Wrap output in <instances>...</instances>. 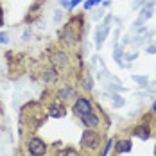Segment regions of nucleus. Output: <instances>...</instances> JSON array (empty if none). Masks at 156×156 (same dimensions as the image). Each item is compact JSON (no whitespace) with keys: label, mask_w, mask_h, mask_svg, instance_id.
Masks as SVG:
<instances>
[{"label":"nucleus","mask_w":156,"mask_h":156,"mask_svg":"<svg viewBox=\"0 0 156 156\" xmlns=\"http://www.w3.org/2000/svg\"><path fill=\"white\" fill-rule=\"evenodd\" d=\"M83 5H84V9H92V7L95 5V0H86Z\"/></svg>","instance_id":"obj_22"},{"label":"nucleus","mask_w":156,"mask_h":156,"mask_svg":"<svg viewBox=\"0 0 156 156\" xmlns=\"http://www.w3.org/2000/svg\"><path fill=\"white\" fill-rule=\"evenodd\" d=\"M31 36H32V32L29 31V29H25L23 34H22V40H23V41H25V40H31Z\"/></svg>","instance_id":"obj_20"},{"label":"nucleus","mask_w":156,"mask_h":156,"mask_svg":"<svg viewBox=\"0 0 156 156\" xmlns=\"http://www.w3.org/2000/svg\"><path fill=\"white\" fill-rule=\"evenodd\" d=\"M108 88L111 90V92H124L122 86H115V84H108Z\"/></svg>","instance_id":"obj_21"},{"label":"nucleus","mask_w":156,"mask_h":156,"mask_svg":"<svg viewBox=\"0 0 156 156\" xmlns=\"http://www.w3.org/2000/svg\"><path fill=\"white\" fill-rule=\"evenodd\" d=\"M61 40H63V43H65V45L74 47V45L79 41V36L76 34V29H74L72 25H66V27H65V31H63V34H61Z\"/></svg>","instance_id":"obj_5"},{"label":"nucleus","mask_w":156,"mask_h":156,"mask_svg":"<svg viewBox=\"0 0 156 156\" xmlns=\"http://www.w3.org/2000/svg\"><path fill=\"white\" fill-rule=\"evenodd\" d=\"M92 109H94L92 99H88V97H76V102H74V106H72V111H74L77 117L88 113V111H92Z\"/></svg>","instance_id":"obj_3"},{"label":"nucleus","mask_w":156,"mask_h":156,"mask_svg":"<svg viewBox=\"0 0 156 156\" xmlns=\"http://www.w3.org/2000/svg\"><path fill=\"white\" fill-rule=\"evenodd\" d=\"M131 149H133L131 138H120V140L115 142V153L117 154H127V153H131Z\"/></svg>","instance_id":"obj_8"},{"label":"nucleus","mask_w":156,"mask_h":156,"mask_svg":"<svg viewBox=\"0 0 156 156\" xmlns=\"http://www.w3.org/2000/svg\"><path fill=\"white\" fill-rule=\"evenodd\" d=\"M131 79H133L135 83H138L142 88H147V86H149V77H147V76H133Z\"/></svg>","instance_id":"obj_15"},{"label":"nucleus","mask_w":156,"mask_h":156,"mask_svg":"<svg viewBox=\"0 0 156 156\" xmlns=\"http://www.w3.org/2000/svg\"><path fill=\"white\" fill-rule=\"evenodd\" d=\"M4 25V9L0 7V27Z\"/></svg>","instance_id":"obj_27"},{"label":"nucleus","mask_w":156,"mask_h":156,"mask_svg":"<svg viewBox=\"0 0 156 156\" xmlns=\"http://www.w3.org/2000/svg\"><path fill=\"white\" fill-rule=\"evenodd\" d=\"M109 34V25H101V27H97V31H95V43H97V47L101 48L102 47V43H104V40L108 38Z\"/></svg>","instance_id":"obj_12"},{"label":"nucleus","mask_w":156,"mask_h":156,"mask_svg":"<svg viewBox=\"0 0 156 156\" xmlns=\"http://www.w3.org/2000/svg\"><path fill=\"white\" fill-rule=\"evenodd\" d=\"M109 97H111V102H113V106L115 108H122L126 104V101L120 97V95H117V94H109Z\"/></svg>","instance_id":"obj_14"},{"label":"nucleus","mask_w":156,"mask_h":156,"mask_svg":"<svg viewBox=\"0 0 156 156\" xmlns=\"http://www.w3.org/2000/svg\"><path fill=\"white\" fill-rule=\"evenodd\" d=\"M145 52L147 54H156V45H149V47L145 48Z\"/></svg>","instance_id":"obj_25"},{"label":"nucleus","mask_w":156,"mask_h":156,"mask_svg":"<svg viewBox=\"0 0 156 156\" xmlns=\"http://www.w3.org/2000/svg\"><path fill=\"white\" fill-rule=\"evenodd\" d=\"M41 77H43V81H47V83H54V81L59 79V72H58L56 66H50V68H45L41 72Z\"/></svg>","instance_id":"obj_13"},{"label":"nucleus","mask_w":156,"mask_h":156,"mask_svg":"<svg viewBox=\"0 0 156 156\" xmlns=\"http://www.w3.org/2000/svg\"><path fill=\"white\" fill-rule=\"evenodd\" d=\"M58 97H59L61 101H72V99L77 97V94H76V88H74V86L66 84V86H63V88L58 90Z\"/></svg>","instance_id":"obj_10"},{"label":"nucleus","mask_w":156,"mask_h":156,"mask_svg":"<svg viewBox=\"0 0 156 156\" xmlns=\"http://www.w3.org/2000/svg\"><path fill=\"white\" fill-rule=\"evenodd\" d=\"M153 111H154V115H156V101L153 102Z\"/></svg>","instance_id":"obj_28"},{"label":"nucleus","mask_w":156,"mask_h":156,"mask_svg":"<svg viewBox=\"0 0 156 156\" xmlns=\"http://www.w3.org/2000/svg\"><path fill=\"white\" fill-rule=\"evenodd\" d=\"M111 144H113V140H108L106 144H104V147H102V153H101V156H108V151L111 149Z\"/></svg>","instance_id":"obj_19"},{"label":"nucleus","mask_w":156,"mask_h":156,"mask_svg":"<svg viewBox=\"0 0 156 156\" xmlns=\"http://www.w3.org/2000/svg\"><path fill=\"white\" fill-rule=\"evenodd\" d=\"M48 115H50L52 119H63V117L66 115V108L63 106L61 102H54V104L48 106Z\"/></svg>","instance_id":"obj_11"},{"label":"nucleus","mask_w":156,"mask_h":156,"mask_svg":"<svg viewBox=\"0 0 156 156\" xmlns=\"http://www.w3.org/2000/svg\"><path fill=\"white\" fill-rule=\"evenodd\" d=\"M83 88H84L86 92H90V90L94 88V79L90 77V76H86V77H84V81H83Z\"/></svg>","instance_id":"obj_16"},{"label":"nucleus","mask_w":156,"mask_h":156,"mask_svg":"<svg viewBox=\"0 0 156 156\" xmlns=\"http://www.w3.org/2000/svg\"><path fill=\"white\" fill-rule=\"evenodd\" d=\"M59 2V5L65 7V9H70V0H58Z\"/></svg>","instance_id":"obj_23"},{"label":"nucleus","mask_w":156,"mask_h":156,"mask_svg":"<svg viewBox=\"0 0 156 156\" xmlns=\"http://www.w3.org/2000/svg\"><path fill=\"white\" fill-rule=\"evenodd\" d=\"M101 144H102V138L94 129H86L83 133V136H81V145L84 149H88V151H97L101 147Z\"/></svg>","instance_id":"obj_1"},{"label":"nucleus","mask_w":156,"mask_h":156,"mask_svg":"<svg viewBox=\"0 0 156 156\" xmlns=\"http://www.w3.org/2000/svg\"><path fill=\"white\" fill-rule=\"evenodd\" d=\"M79 119H81V122H83V126H84L86 129H95V127L101 126V117L95 113L94 109L88 111V113H84V115H81Z\"/></svg>","instance_id":"obj_4"},{"label":"nucleus","mask_w":156,"mask_h":156,"mask_svg":"<svg viewBox=\"0 0 156 156\" xmlns=\"http://www.w3.org/2000/svg\"><path fill=\"white\" fill-rule=\"evenodd\" d=\"M52 65L59 70V68H65V66H68V63H70V58H68V54H65V52H56V54H52Z\"/></svg>","instance_id":"obj_9"},{"label":"nucleus","mask_w":156,"mask_h":156,"mask_svg":"<svg viewBox=\"0 0 156 156\" xmlns=\"http://www.w3.org/2000/svg\"><path fill=\"white\" fill-rule=\"evenodd\" d=\"M27 151L31 156H45L47 154V144L38 136H32L27 142Z\"/></svg>","instance_id":"obj_2"},{"label":"nucleus","mask_w":156,"mask_h":156,"mask_svg":"<svg viewBox=\"0 0 156 156\" xmlns=\"http://www.w3.org/2000/svg\"><path fill=\"white\" fill-rule=\"evenodd\" d=\"M104 0H95V5H99V4H102Z\"/></svg>","instance_id":"obj_29"},{"label":"nucleus","mask_w":156,"mask_h":156,"mask_svg":"<svg viewBox=\"0 0 156 156\" xmlns=\"http://www.w3.org/2000/svg\"><path fill=\"white\" fill-rule=\"evenodd\" d=\"M9 43V32L0 31V45H7Z\"/></svg>","instance_id":"obj_17"},{"label":"nucleus","mask_w":156,"mask_h":156,"mask_svg":"<svg viewBox=\"0 0 156 156\" xmlns=\"http://www.w3.org/2000/svg\"><path fill=\"white\" fill-rule=\"evenodd\" d=\"M153 13H154V0L144 4V7H142V11H140V16H138V20L135 22V25H142V23H145V22L153 16Z\"/></svg>","instance_id":"obj_6"},{"label":"nucleus","mask_w":156,"mask_h":156,"mask_svg":"<svg viewBox=\"0 0 156 156\" xmlns=\"http://www.w3.org/2000/svg\"><path fill=\"white\" fill-rule=\"evenodd\" d=\"M81 2H83V0H70V11H72V9H74L76 5H79Z\"/></svg>","instance_id":"obj_26"},{"label":"nucleus","mask_w":156,"mask_h":156,"mask_svg":"<svg viewBox=\"0 0 156 156\" xmlns=\"http://www.w3.org/2000/svg\"><path fill=\"white\" fill-rule=\"evenodd\" d=\"M61 18H63V11H56L54 13V22H59Z\"/></svg>","instance_id":"obj_24"},{"label":"nucleus","mask_w":156,"mask_h":156,"mask_svg":"<svg viewBox=\"0 0 156 156\" xmlns=\"http://www.w3.org/2000/svg\"><path fill=\"white\" fill-rule=\"evenodd\" d=\"M0 133H2V129H0Z\"/></svg>","instance_id":"obj_30"},{"label":"nucleus","mask_w":156,"mask_h":156,"mask_svg":"<svg viewBox=\"0 0 156 156\" xmlns=\"http://www.w3.org/2000/svg\"><path fill=\"white\" fill-rule=\"evenodd\" d=\"M59 156H79V153L76 151V149H72V147H66L65 151H61Z\"/></svg>","instance_id":"obj_18"},{"label":"nucleus","mask_w":156,"mask_h":156,"mask_svg":"<svg viewBox=\"0 0 156 156\" xmlns=\"http://www.w3.org/2000/svg\"><path fill=\"white\" fill-rule=\"evenodd\" d=\"M133 135L142 142L149 140V138H151V126L149 124H138L135 129H133Z\"/></svg>","instance_id":"obj_7"}]
</instances>
